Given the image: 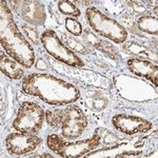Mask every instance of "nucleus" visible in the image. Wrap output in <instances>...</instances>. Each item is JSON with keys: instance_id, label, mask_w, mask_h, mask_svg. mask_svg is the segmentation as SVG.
Listing matches in <instances>:
<instances>
[{"instance_id": "obj_1", "label": "nucleus", "mask_w": 158, "mask_h": 158, "mask_svg": "<svg viewBox=\"0 0 158 158\" xmlns=\"http://www.w3.org/2000/svg\"><path fill=\"white\" fill-rule=\"evenodd\" d=\"M21 86L27 95L40 98L51 106L71 104L80 98V92L75 85L50 74H30Z\"/></svg>"}, {"instance_id": "obj_2", "label": "nucleus", "mask_w": 158, "mask_h": 158, "mask_svg": "<svg viewBox=\"0 0 158 158\" xmlns=\"http://www.w3.org/2000/svg\"><path fill=\"white\" fill-rule=\"evenodd\" d=\"M0 9V41L2 48L22 67L32 68L35 63V52L32 45L15 23L6 1H1Z\"/></svg>"}, {"instance_id": "obj_3", "label": "nucleus", "mask_w": 158, "mask_h": 158, "mask_svg": "<svg viewBox=\"0 0 158 158\" xmlns=\"http://www.w3.org/2000/svg\"><path fill=\"white\" fill-rule=\"evenodd\" d=\"M85 16L91 27L100 36L106 37L113 42L121 44L128 38V32L115 19L110 18L96 7H89Z\"/></svg>"}, {"instance_id": "obj_4", "label": "nucleus", "mask_w": 158, "mask_h": 158, "mask_svg": "<svg viewBox=\"0 0 158 158\" xmlns=\"http://www.w3.org/2000/svg\"><path fill=\"white\" fill-rule=\"evenodd\" d=\"M45 119V112L39 104L25 101L19 106L13 128L22 133L35 134L41 130Z\"/></svg>"}, {"instance_id": "obj_5", "label": "nucleus", "mask_w": 158, "mask_h": 158, "mask_svg": "<svg viewBox=\"0 0 158 158\" xmlns=\"http://www.w3.org/2000/svg\"><path fill=\"white\" fill-rule=\"evenodd\" d=\"M40 41L45 51L55 59L74 68H80L85 65V62L81 60V58L61 41L54 30L44 31L40 36Z\"/></svg>"}, {"instance_id": "obj_6", "label": "nucleus", "mask_w": 158, "mask_h": 158, "mask_svg": "<svg viewBox=\"0 0 158 158\" xmlns=\"http://www.w3.org/2000/svg\"><path fill=\"white\" fill-rule=\"evenodd\" d=\"M88 127V119L79 106L69 104L64 110V120L61 124V134L64 138L76 139L82 135Z\"/></svg>"}, {"instance_id": "obj_7", "label": "nucleus", "mask_w": 158, "mask_h": 158, "mask_svg": "<svg viewBox=\"0 0 158 158\" xmlns=\"http://www.w3.org/2000/svg\"><path fill=\"white\" fill-rule=\"evenodd\" d=\"M42 142L40 137L30 133H11L6 138V146L9 153L14 155H24L34 151Z\"/></svg>"}, {"instance_id": "obj_8", "label": "nucleus", "mask_w": 158, "mask_h": 158, "mask_svg": "<svg viewBox=\"0 0 158 158\" xmlns=\"http://www.w3.org/2000/svg\"><path fill=\"white\" fill-rule=\"evenodd\" d=\"M112 123L116 130L127 135L146 133L152 128V123L147 119L126 114L115 115L112 118Z\"/></svg>"}, {"instance_id": "obj_9", "label": "nucleus", "mask_w": 158, "mask_h": 158, "mask_svg": "<svg viewBox=\"0 0 158 158\" xmlns=\"http://www.w3.org/2000/svg\"><path fill=\"white\" fill-rule=\"evenodd\" d=\"M100 135L95 133L93 137L85 140H79L75 142H65L62 150L58 153L61 157H69V158H76L82 157L85 154L95 150L100 144Z\"/></svg>"}, {"instance_id": "obj_10", "label": "nucleus", "mask_w": 158, "mask_h": 158, "mask_svg": "<svg viewBox=\"0 0 158 158\" xmlns=\"http://www.w3.org/2000/svg\"><path fill=\"white\" fill-rule=\"evenodd\" d=\"M127 64H128L129 70L133 74L139 76V77L149 79L157 86V64L153 63L150 60L142 59V58H131L128 60Z\"/></svg>"}, {"instance_id": "obj_11", "label": "nucleus", "mask_w": 158, "mask_h": 158, "mask_svg": "<svg viewBox=\"0 0 158 158\" xmlns=\"http://www.w3.org/2000/svg\"><path fill=\"white\" fill-rule=\"evenodd\" d=\"M19 13L25 21L33 25L43 24L47 18L45 7L39 1H22Z\"/></svg>"}, {"instance_id": "obj_12", "label": "nucleus", "mask_w": 158, "mask_h": 158, "mask_svg": "<svg viewBox=\"0 0 158 158\" xmlns=\"http://www.w3.org/2000/svg\"><path fill=\"white\" fill-rule=\"evenodd\" d=\"M0 70L3 74H6L11 79H21L24 75V71L21 68V64L13 59L12 57H9L6 54L1 53L0 54Z\"/></svg>"}, {"instance_id": "obj_13", "label": "nucleus", "mask_w": 158, "mask_h": 158, "mask_svg": "<svg viewBox=\"0 0 158 158\" xmlns=\"http://www.w3.org/2000/svg\"><path fill=\"white\" fill-rule=\"evenodd\" d=\"M137 27L148 34L155 35L158 34V19L153 16H142L137 21Z\"/></svg>"}, {"instance_id": "obj_14", "label": "nucleus", "mask_w": 158, "mask_h": 158, "mask_svg": "<svg viewBox=\"0 0 158 158\" xmlns=\"http://www.w3.org/2000/svg\"><path fill=\"white\" fill-rule=\"evenodd\" d=\"M47 122L53 128H59L64 120V111H45Z\"/></svg>"}, {"instance_id": "obj_15", "label": "nucleus", "mask_w": 158, "mask_h": 158, "mask_svg": "<svg viewBox=\"0 0 158 158\" xmlns=\"http://www.w3.org/2000/svg\"><path fill=\"white\" fill-rule=\"evenodd\" d=\"M58 9L59 11L64 15H69L71 17H79L80 16V11L76 7L71 1H67V0H63V1L58 2Z\"/></svg>"}, {"instance_id": "obj_16", "label": "nucleus", "mask_w": 158, "mask_h": 158, "mask_svg": "<svg viewBox=\"0 0 158 158\" xmlns=\"http://www.w3.org/2000/svg\"><path fill=\"white\" fill-rule=\"evenodd\" d=\"M65 141L61 138L60 136L55 134H51L48 136L47 138V146L51 150V151L55 152V153H59L62 150L63 146H64Z\"/></svg>"}, {"instance_id": "obj_17", "label": "nucleus", "mask_w": 158, "mask_h": 158, "mask_svg": "<svg viewBox=\"0 0 158 158\" xmlns=\"http://www.w3.org/2000/svg\"><path fill=\"white\" fill-rule=\"evenodd\" d=\"M65 29H67L69 32L71 33L74 36L78 37L82 34V25H81L80 22L78 20H76L75 18H72V17H68L65 19Z\"/></svg>"}, {"instance_id": "obj_18", "label": "nucleus", "mask_w": 158, "mask_h": 158, "mask_svg": "<svg viewBox=\"0 0 158 158\" xmlns=\"http://www.w3.org/2000/svg\"><path fill=\"white\" fill-rule=\"evenodd\" d=\"M63 37H64V41H65L64 44L67 45V47L69 45L72 51H77L80 54H86L88 51H86V49L85 48V45H82L80 42H78L77 40L73 39V38L68 37L67 35H63Z\"/></svg>"}, {"instance_id": "obj_19", "label": "nucleus", "mask_w": 158, "mask_h": 158, "mask_svg": "<svg viewBox=\"0 0 158 158\" xmlns=\"http://www.w3.org/2000/svg\"><path fill=\"white\" fill-rule=\"evenodd\" d=\"M126 50H128L129 52L133 53L135 55H139V56H150V52L148 51L146 48H142L141 45L139 44H135V43H129L127 44L126 47Z\"/></svg>"}, {"instance_id": "obj_20", "label": "nucleus", "mask_w": 158, "mask_h": 158, "mask_svg": "<svg viewBox=\"0 0 158 158\" xmlns=\"http://www.w3.org/2000/svg\"><path fill=\"white\" fill-rule=\"evenodd\" d=\"M22 29L27 33V37H29L35 44H37L38 41H39V40H38V31L36 29H34V27H29V25H27V24L22 25Z\"/></svg>"}, {"instance_id": "obj_21", "label": "nucleus", "mask_w": 158, "mask_h": 158, "mask_svg": "<svg viewBox=\"0 0 158 158\" xmlns=\"http://www.w3.org/2000/svg\"><path fill=\"white\" fill-rule=\"evenodd\" d=\"M85 39H86V41H88L89 44L93 45V47H95V48H97V49L100 50L101 44H102V40L98 39L97 37L94 36V35L89 32V31H85Z\"/></svg>"}, {"instance_id": "obj_22", "label": "nucleus", "mask_w": 158, "mask_h": 158, "mask_svg": "<svg viewBox=\"0 0 158 158\" xmlns=\"http://www.w3.org/2000/svg\"><path fill=\"white\" fill-rule=\"evenodd\" d=\"M41 157H52V156H51L50 154H43V155H41Z\"/></svg>"}]
</instances>
